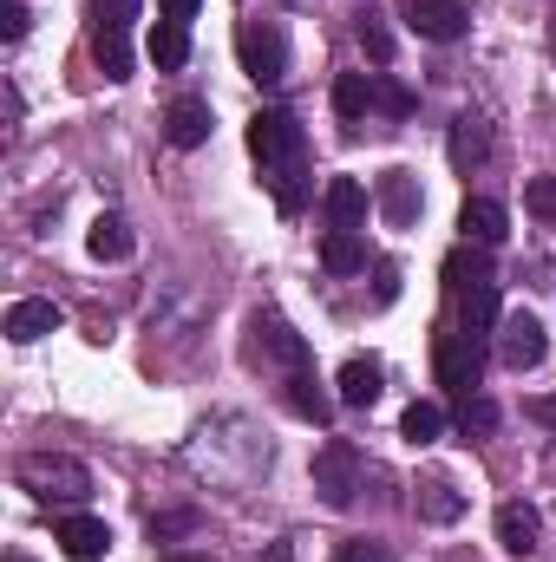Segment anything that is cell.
Wrapping results in <instances>:
<instances>
[{
    "instance_id": "cell-1",
    "label": "cell",
    "mask_w": 556,
    "mask_h": 562,
    "mask_svg": "<svg viewBox=\"0 0 556 562\" xmlns=\"http://www.w3.org/2000/svg\"><path fill=\"white\" fill-rule=\"evenodd\" d=\"M445 301H452V321L445 327L485 353V340L504 321V301H498V269H491V256L478 243H465V249L445 256Z\"/></svg>"
},
{
    "instance_id": "cell-2",
    "label": "cell",
    "mask_w": 556,
    "mask_h": 562,
    "mask_svg": "<svg viewBox=\"0 0 556 562\" xmlns=\"http://www.w3.org/2000/svg\"><path fill=\"white\" fill-rule=\"evenodd\" d=\"M249 157L263 164V183L281 177V170H301V164H308V132H301V119L281 112V105H263V112L249 119Z\"/></svg>"
},
{
    "instance_id": "cell-3",
    "label": "cell",
    "mask_w": 556,
    "mask_h": 562,
    "mask_svg": "<svg viewBox=\"0 0 556 562\" xmlns=\"http://www.w3.org/2000/svg\"><path fill=\"white\" fill-rule=\"evenodd\" d=\"M20 491H33L40 504H86L92 497V471L66 451H26L20 458Z\"/></svg>"
},
{
    "instance_id": "cell-4",
    "label": "cell",
    "mask_w": 556,
    "mask_h": 562,
    "mask_svg": "<svg viewBox=\"0 0 556 562\" xmlns=\"http://www.w3.org/2000/svg\"><path fill=\"white\" fill-rule=\"evenodd\" d=\"M132 20H138V0H92V59L112 86L132 79Z\"/></svg>"
},
{
    "instance_id": "cell-5",
    "label": "cell",
    "mask_w": 556,
    "mask_h": 562,
    "mask_svg": "<svg viewBox=\"0 0 556 562\" xmlns=\"http://www.w3.org/2000/svg\"><path fill=\"white\" fill-rule=\"evenodd\" d=\"M360 477H367V464H360V445L354 438H327L314 451V491H321L327 510H347L360 497Z\"/></svg>"
},
{
    "instance_id": "cell-6",
    "label": "cell",
    "mask_w": 556,
    "mask_h": 562,
    "mask_svg": "<svg viewBox=\"0 0 556 562\" xmlns=\"http://www.w3.org/2000/svg\"><path fill=\"white\" fill-rule=\"evenodd\" d=\"M236 59L256 86H281L288 79V33L276 20H243L236 26Z\"/></svg>"
},
{
    "instance_id": "cell-7",
    "label": "cell",
    "mask_w": 556,
    "mask_h": 562,
    "mask_svg": "<svg viewBox=\"0 0 556 562\" xmlns=\"http://www.w3.org/2000/svg\"><path fill=\"white\" fill-rule=\"evenodd\" d=\"M249 353H256L263 367H281V373H301V367H308V340L281 321L276 307H256V314H249Z\"/></svg>"
},
{
    "instance_id": "cell-8",
    "label": "cell",
    "mask_w": 556,
    "mask_h": 562,
    "mask_svg": "<svg viewBox=\"0 0 556 562\" xmlns=\"http://www.w3.org/2000/svg\"><path fill=\"white\" fill-rule=\"evenodd\" d=\"M544 353H551V334H544V321L537 314H504L498 321V360L511 367V373H531V367H544Z\"/></svg>"
},
{
    "instance_id": "cell-9",
    "label": "cell",
    "mask_w": 556,
    "mask_h": 562,
    "mask_svg": "<svg viewBox=\"0 0 556 562\" xmlns=\"http://www.w3.org/2000/svg\"><path fill=\"white\" fill-rule=\"evenodd\" d=\"M400 20L413 26L419 40H432V46H452V40H465V26H471L465 0H400Z\"/></svg>"
},
{
    "instance_id": "cell-10",
    "label": "cell",
    "mask_w": 556,
    "mask_h": 562,
    "mask_svg": "<svg viewBox=\"0 0 556 562\" xmlns=\"http://www.w3.org/2000/svg\"><path fill=\"white\" fill-rule=\"evenodd\" d=\"M432 367H438V386H445V393H458V400H471V386H478V367H485V353H478L471 340H458L452 327H438V347H432Z\"/></svg>"
},
{
    "instance_id": "cell-11",
    "label": "cell",
    "mask_w": 556,
    "mask_h": 562,
    "mask_svg": "<svg viewBox=\"0 0 556 562\" xmlns=\"http://www.w3.org/2000/svg\"><path fill=\"white\" fill-rule=\"evenodd\" d=\"M53 543H59V557H66V562H105L112 530H105V517L73 510V517H59V524H53Z\"/></svg>"
},
{
    "instance_id": "cell-12",
    "label": "cell",
    "mask_w": 556,
    "mask_h": 562,
    "mask_svg": "<svg viewBox=\"0 0 556 562\" xmlns=\"http://www.w3.org/2000/svg\"><path fill=\"white\" fill-rule=\"evenodd\" d=\"M458 229H465V243L498 249V243L511 236V210H504L498 196H465V203H458Z\"/></svg>"
},
{
    "instance_id": "cell-13",
    "label": "cell",
    "mask_w": 556,
    "mask_h": 562,
    "mask_svg": "<svg viewBox=\"0 0 556 562\" xmlns=\"http://www.w3.org/2000/svg\"><path fill=\"white\" fill-rule=\"evenodd\" d=\"M445 150H452V170H458V177L485 170V164H491V125H485V112H458Z\"/></svg>"
},
{
    "instance_id": "cell-14",
    "label": "cell",
    "mask_w": 556,
    "mask_h": 562,
    "mask_svg": "<svg viewBox=\"0 0 556 562\" xmlns=\"http://www.w3.org/2000/svg\"><path fill=\"white\" fill-rule=\"evenodd\" d=\"M374 203H380V216H387L393 229H413L419 210H425V190H419L413 170H387V177H380V196H374Z\"/></svg>"
},
{
    "instance_id": "cell-15",
    "label": "cell",
    "mask_w": 556,
    "mask_h": 562,
    "mask_svg": "<svg viewBox=\"0 0 556 562\" xmlns=\"http://www.w3.org/2000/svg\"><path fill=\"white\" fill-rule=\"evenodd\" d=\"M321 210H327V223H334V229H360V223H367V210H374V196H367V183H360V177H327Z\"/></svg>"
},
{
    "instance_id": "cell-16",
    "label": "cell",
    "mask_w": 556,
    "mask_h": 562,
    "mask_svg": "<svg viewBox=\"0 0 556 562\" xmlns=\"http://www.w3.org/2000/svg\"><path fill=\"white\" fill-rule=\"evenodd\" d=\"M216 132V112L203 105V99H177L170 112H164V138L177 144V150H197V144H210Z\"/></svg>"
},
{
    "instance_id": "cell-17",
    "label": "cell",
    "mask_w": 556,
    "mask_h": 562,
    "mask_svg": "<svg viewBox=\"0 0 556 562\" xmlns=\"http://www.w3.org/2000/svg\"><path fill=\"white\" fill-rule=\"evenodd\" d=\"M59 321H66V314H59L53 301H13V307H7V340H13V347H33V340L59 334Z\"/></svg>"
},
{
    "instance_id": "cell-18",
    "label": "cell",
    "mask_w": 556,
    "mask_h": 562,
    "mask_svg": "<svg viewBox=\"0 0 556 562\" xmlns=\"http://www.w3.org/2000/svg\"><path fill=\"white\" fill-rule=\"evenodd\" d=\"M498 543H504L511 557H531V550L544 543V517H537L531 504H498Z\"/></svg>"
},
{
    "instance_id": "cell-19",
    "label": "cell",
    "mask_w": 556,
    "mask_h": 562,
    "mask_svg": "<svg viewBox=\"0 0 556 562\" xmlns=\"http://www.w3.org/2000/svg\"><path fill=\"white\" fill-rule=\"evenodd\" d=\"M413 510L425 517V524H458V517H465V497H458L452 477H419L413 484Z\"/></svg>"
},
{
    "instance_id": "cell-20",
    "label": "cell",
    "mask_w": 556,
    "mask_h": 562,
    "mask_svg": "<svg viewBox=\"0 0 556 562\" xmlns=\"http://www.w3.org/2000/svg\"><path fill=\"white\" fill-rule=\"evenodd\" d=\"M86 249H92L99 262H125V256L138 249V236H132V223H125L119 210H105V216H99V223L86 229Z\"/></svg>"
},
{
    "instance_id": "cell-21",
    "label": "cell",
    "mask_w": 556,
    "mask_h": 562,
    "mask_svg": "<svg viewBox=\"0 0 556 562\" xmlns=\"http://www.w3.org/2000/svg\"><path fill=\"white\" fill-rule=\"evenodd\" d=\"M281 400H288V413H301V419L327 425L334 419V406H327V393H321V380L301 367V373H281Z\"/></svg>"
},
{
    "instance_id": "cell-22",
    "label": "cell",
    "mask_w": 556,
    "mask_h": 562,
    "mask_svg": "<svg viewBox=\"0 0 556 562\" xmlns=\"http://www.w3.org/2000/svg\"><path fill=\"white\" fill-rule=\"evenodd\" d=\"M334 112H341V125L354 132V125L374 112V72H341V79H334Z\"/></svg>"
},
{
    "instance_id": "cell-23",
    "label": "cell",
    "mask_w": 556,
    "mask_h": 562,
    "mask_svg": "<svg viewBox=\"0 0 556 562\" xmlns=\"http://www.w3.org/2000/svg\"><path fill=\"white\" fill-rule=\"evenodd\" d=\"M334 386H341V406H374L380 400V360H347L341 373H334Z\"/></svg>"
},
{
    "instance_id": "cell-24",
    "label": "cell",
    "mask_w": 556,
    "mask_h": 562,
    "mask_svg": "<svg viewBox=\"0 0 556 562\" xmlns=\"http://www.w3.org/2000/svg\"><path fill=\"white\" fill-rule=\"evenodd\" d=\"M184 59H190V26L157 20V26H151V66H157V72H184Z\"/></svg>"
},
{
    "instance_id": "cell-25",
    "label": "cell",
    "mask_w": 556,
    "mask_h": 562,
    "mask_svg": "<svg viewBox=\"0 0 556 562\" xmlns=\"http://www.w3.org/2000/svg\"><path fill=\"white\" fill-rule=\"evenodd\" d=\"M321 269H327V276H354V269H367V243H360L354 229H327V236H321Z\"/></svg>"
},
{
    "instance_id": "cell-26",
    "label": "cell",
    "mask_w": 556,
    "mask_h": 562,
    "mask_svg": "<svg viewBox=\"0 0 556 562\" xmlns=\"http://www.w3.org/2000/svg\"><path fill=\"white\" fill-rule=\"evenodd\" d=\"M354 33H360V46H367V59L387 72L393 66V26H387V13H374V7H360V20H354Z\"/></svg>"
},
{
    "instance_id": "cell-27",
    "label": "cell",
    "mask_w": 556,
    "mask_h": 562,
    "mask_svg": "<svg viewBox=\"0 0 556 562\" xmlns=\"http://www.w3.org/2000/svg\"><path fill=\"white\" fill-rule=\"evenodd\" d=\"M438 431H445V413H438L432 400H413V406L400 413V438H407V445H438Z\"/></svg>"
},
{
    "instance_id": "cell-28",
    "label": "cell",
    "mask_w": 556,
    "mask_h": 562,
    "mask_svg": "<svg viewBox=\"0 0 556 562\" xmlns=\"http://www.w3.org/2000/svg\"><path fill=\"white\" fill-rule=\"evenodd\" d=\"M413 92L393 79V72H374V112H387V119H413Z\"/></svg>"
},
{
    "instance_id": "cell-29",
    "label": "cell",
    "mask_w": 556,
    "mask_h": 562,
    "mask_svg": "<svg viewBox=\"0 0 556 562\" xmlns=\"http://www.w3.org/2000/svg\"><path fill=\"white\" fill-rule=\"evenodd\" d=\"M203 530V510H157L151 517V543H170V537H190Z\"/></svg>"
},
{
    "instance_id": "cell-30",
    "label": "cell",
    "mask_w": 556,
    "mask_h": 562,
    "mask_svg": "<svg viewBox=\"0 0 556 562\" xmlns=\"http://www.w3.org/2000/svg\"><path fill=\"white\" fill-rule=\"evenodd\" d=\"M491 425H498V406H491V400H478V393H471V400L458 406V431H465V438H485Z\"/></svg>"
},
{
    "instance_id": "cell-31",
    "label": "cell",
    "mask_w": 556,
    "mask_h": 562,
    "mask_svg": "<svg viewBox=\"0 0 556 562\" xmlns=\"http://www.w3.org/2000/svg\"><path fill=\"white\" fill-rule=\"evenodd\" d=\"M524 210H531L537 223H556V177H531V190H524Z\"/></svg>"
},
{
    "instance_id": "cell-32",
    "label": "cell",
    "mask_w": 556,
    "mask_h": 562,
    "mask_svg": "<svg viewBox=\"0 0 556 562\" xmlns=\"http://www.w3.org/2000/svg\"><path fill=\"white\" fill-rule=\"evenodd\" d=\"M334 562H393V557L374 537H347V543H334Z\"/></svg>"
},
{
    "instance_id": "cell-33",
    "label": "cell",
    "mask_w": 556,
    "mask_h": 562,
    "mask_svg": "<svg viewBox=\"0 0 556 562\" xmlns=\"http://www.w3.org/2000/svg\"><path fill=\"white\" fill-rule=\"evenodd\" d=\"M26 26H33V13H26V0H7V20H0V40H26Z\"/></svg>"
},
{
    "instance_id": "cell-34",
    "label": "cell",
    "mask_w": 556,
    "mask_h": 562,
    "mask_svg": "<svg viewBox=\"0 0 556 562\" xmlns=\"http://www.w3.org/2000/svg\"><path fill=\"white\" fill-rule=\"evenodd\" d=\"M393 294H400V269H393V262H380V269H374V301L387 307Z\"/></svg>"
},
{
    "instance_id": "cell-35",
    "label": "cell",
    "mask_w": 556,
    "mask_h": 562,
    "mask_svg": "<svg viewBox=\"0 0 556 562\" xmlns=\"http://www.w3.org/2000/svg\"><path fill=\"white\" fill-rule=\"evenodd\" d=\"M197 7H203V0H157V20H177V26H190V20H197Z\"/></svg>"
},
{
    "instance_id": "cell-36",
    "label": "cell",
    "mask_w": 556,
    "mask_h": 562,
    "mask_svg": "<svg viewBox=\"0 0 556 562\" xmlns=\"http://www.w3.org/2000/svg\"><path fill=\"white\" fill-rule=\"evenodd\" d=\"M531 419L551 425V431H556V393H551V400H531Z\"/></svg>"
},
{
    "instance_id": "cell-37",
    "label": "cell",
    "mask_w": 556,
    "mask_h": 562,
    "mask_svg": "<svg viewBox=\"0 0 556 562\" xmlns=\"http://www.w3.org/2000/svg\"><path fill=\"white\" fill-rule=\"evenodd\" d=\"M164 562H216V557H190V550H177V557H164Z\"/></svg>"
},
{
    "instance_id": "cell-38",
    "label": "cell",
    "mask_w": 556,
    "mask_h": 562,
    "mask_svg": "<svg viewBox=\"0 0 556 562\" xmlns=\"http://www.w3.org/2000/svg\"><path fill=\"white\" fill-rule=\"evenodd\" d=\"M551 53H556V20H551Z\"/></svg>"
},
{
    "instance_id": "cell-39",
    "label": "cell",
    "mask_w": 556,
    "mask_h": 562,
    "mask_svg": "<svg viewBox=\"0 0 556 562\" xmlns=\"http://www.w3.org/2000/svg\"><path fill=\"white\" fill-rule=\"evenodd\" d=\"M7 562H33V557H7Z\"/></svg>"
},
{
    "instance_id": "cell-40",
    "label": "cell",
    "mask_w": 556,
    "mask_h": 562,
    "mask_svg": "<svg viewBox=\"0 0 556 562\" xmlns=\"http://www.w3.org/2000/svg\"><path fill=\"white\" fill-rule=\"evenodd\" d=\"M281 7H288V0H281Z\"/></svg>"
}]
</instances>
